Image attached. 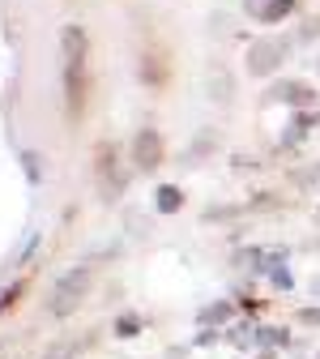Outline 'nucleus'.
Instances as JSON below:
<instances>
[{
	"instance_id": "obj_1",
	"label": "nucleus",
	"mask_w": 320,
	"mask_h": 359,
	"mask_svg": "<svg viewBox=\"0 0 320 359\" xmlns=\"http://www.w3.org/2000/svg\"><path fill=\"white\" fill-rule=\"evenodd\" d=\"M64 81H69V111L81 116V99H85V34L77 26L64 30Z\"/></svg>"
},
{
	"instance_id": "obj_2",
	"label": "nucleus",
	"mask_w": 320,
	"mask_h": 359,
	"mask_svg": "<svg viewBox=\"0 0 320 359\" xmlns=\"http://www.w3.org/2000/svg\"><path fill=\"white\" fill-rule=\"evenodd\" d=\"M137 150V167H141V171H154L158 163H162V137H158V133L154 128H146V133H137V142H132Z\"/></svg>"
},
{
	"instance_id": "obj_3",
	"label": "nucleus",
	"mask_w": 320,
	"mask_h": 359,
	"mask_svg": "<svg viewBox=\"0 0 320 359\" xmlns=\"http://www.w3.org/2000/svg\"><path fill=\"white\" fill-rule=\"evenodd\" d=\"M81 291H85V278L77 274V278H60V291L52 295V312L56 317H69V308L81 299Z\"/></svg>"
},
{
	"instance_id": "obj_4",
	"label": "nucleus",
	"mask_w": 320,
	"mask_h": 359,
	"mask_svg": "<svg viewBox=\"0 0 320 359\" xmlns=\"http://www.w3.org/2000/svg\"><path fill=\"white\" fill-rule=\"evenodd\" d=\"M282 60V48H278V43H256V48H252V56H248V69L256 73V77H265L273 65H278Z\"/></svg>"
},
{
	"instance_id": "obj_5",
	"label": "nucleus",
	"mask_w": 320,
	"mask_h": 359,
	"mask_svg": "<svg viewBox=\"0 0 320 359\" xmlns=\"http://www.w3.org/2000/svg\"><path fill=\"white\" fill-rule=\"evenodd\" d=\"M244 9L256 18V22H278L291 13V0H244Z\"/></svg>"
},
{
	"instance_id": "obj_6",
	"label": "nucleus",
	"mask_w": 320,
	"mask_h": 359,
	"mask_svg": "<svg viewBox=\"0 0 320 359\" xmlns=\"http://www.w3.org/2000/svg\"><path fill=\"white\" fill-rule=\"evenodd\" d=\"M175 205H179V193L175 189H162L158 193V210H175Z\"/></svg>"
},
{
	"instance_id": "obj_7",
	"label": "nucleus",
	"mask_w": 320,
	"mask_h": 359,
	"mask_svg": "<svg viewBox=\"0 0 320 359\" xmlns=\"http://www.w3.org/2000/svg\"><path fill=\"white\" fill-rule=\"evenodd\" d=\"M312 287H316V291H320V278H316V283H312Z\"/></svg>"
}]
</instances>
